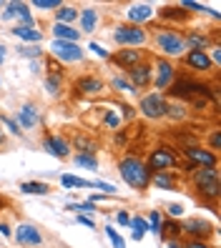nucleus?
Returning a JSON list of instances; mask_svg holds the SVG:
<instances>
[{"mask_svg":"<svg viewBox=\"0 0 221 248\" xmlns=\"http://www.w3.org/2000/svg\"><path fill=\"white\" fill-rule=\"evenodd\" d=\"M116 143H119V145L128 143V133H126V130H116Z\"/></svg>","mask_w":221,"mask_h":248,"instance_id":"nucleus-54","label":"nucleus"},{"mask_svg":"<svg viewBox=\"0 0 221 248\" xmlns=\"http://www.w3.org/2000/svg\"><path fill=\"white\" fill-rule=\"evenodd\" d=\"M73 88H76V93H81V95H101L103 91H106V80L93 76V73H88V76L76 78V85H73Z\"/></svg>","mask_w":221,"mask_h":248,"instance_id":"nucleus-19","label":"nucleus"},{"mask_svg":"<svg viewBox=\"0 0 221 248\" xmlns=\"http://www.w3.org/2000/svg\"><path fill=\"white\" fill-rule=\"evenodd\" d=\"M116 223L128 226V223H131V213H128V211H119V213H116Z\"/></svg>","mask_w":221,"mask_h":248,"instance_id":"nucleus-52","label":"nucleus"},{"mask_svg":"<svg viewBox=\"0 0 221 248\" xmlns=\"http://www.w3.org/2000/svg\"><path fill=\"white\" fill-rule=\"evenodd\" d=\"M146 166H149L151 173L156 170H173L181 166V158L179 153H176L171 145H156V148H151L149 158H146Z\"/></svg>","mask_w":221,"mask_h":248,"instance_id":"nucleus-7","label":"nucleus"},{"mask_svg":"<svg viewBox=\"0 0 221 248\" xmlns=\"http://www.w3.org/2000/svg\"><path fill=\"white\" fill-rule=\"evenodd\" d=\"M5 143H8V138H5V133H3V130H0V148H3Z\"/></svg>","mask_w":221,"mask_h":248,"instance_id":"nucleus-61","label":"nucleus"},{"mask_svg":"<svg viewBox=\"0 0 221 248\" xmlns=\"http://www.w3.org/2000/svg\"><path fill=\"white\" fill-rule=\"evenodd\" d=\"M51 35H53V40H66V43H78L81 40V31H78V28L61 25V23L51 25Z\"/></svg>","mask_w":221,"mask_h":248,"instance_id":"nucleus-25","label":"nucleus"},{"mask_svg":"<svg viewBox=\"0 0 221 248\" xmlns=\"http://www.w3.org/2000/svg\"><path fill=\"white\" fill-rule=\"evenodd\" d=\"M88 50H93V53H96L98 58H103V61H108V58H111V53H108L106 48H103L101 43H96V40L91 43V46H88Z\"/></svg>","mask_w":221,"mask_h":248,"instance_id":"nucleus-49","label":"nucleus"},{"mask_svg":"<svg viewBox=\"0 0 221 248\" xmlns=\"http://www.w3.org/2000/svg\"><path fill=\"white\" fill-rule=\"evenodd\" d=\"M43 63H46L48 65V76H63V65L61 63H58L55 61V58H51V55H46V58H43Z\"/></svg>","mask_w":221,"mask_h":248,"instance_id":"nucleus-42","label":"nucleus"},{"mask_svg":"<svg viewBox=\"0 0 221 248\" xmlns=\"http://www.w3.org/2000/svg\"><path fill=\"white\" fill-rule=\"evenodd\" d=\"M126 80L134 85V91H149L151 88V80H153V65H151V58H146L143 63L134 65L131 70H126Z\"/></svg>","mask_w":221,"mask_h":248,"instance_id":"nucleus-12","label":"nucleus"},{"mask_svg":"<svg viewBox=\"0 0 221 248\" xmlns=\"http://www.w3.org/2000/svg\"><path fill=\"white\" fill-rule=\"evenodd\" d=\"M5 10L13 13V18H18L20 25L25 28H35V20H33V13H31V5L28 3H20V0H10V3H5Z\"/></svg>","mask_w":221,"mask_h":248,"instance_id":"nucleus-22","label":"nucleus"},{"mask_svg":"<svg viewBox=\"0 0 221 248\" xmlns=\"http://www.w3.org/2000/svg\"><path fill=\"white\" fill-rule=\"evenodd\" d=\"M20 191L25 196H48L51 188L48 183H40V181H20Z\"/></svg>","mask_w":221,"mask_h":248,"instance_id":"nucleus-30","label":"nucleus"},{"mask_svg":"<svg viewBox=\"0 0 221 248\" xmlns=\"http://www.w3.org/2000/svg\"><path fill=\"white\" fill-rule=\"evenodd\" d=\"M184 246H186V248H214L211 241H186Z\"/></svg>","mask_w":221,"mask_h":248,"instance_id":"nucleus-51","label":"nucleus"},{"mask_svg":"<svg viewBox=\"0 0 221 248\" xmlns=\"http://www.w3.org/2000/svg\"><path fill=\"white\" fill-rule=\"evenodd\" d=\"M169 103L171 100L164 93H156V91L143 93L141 100H138V113L143 115V118H149V121H161V118H166Z\"/></svg>","mask_w":221,"mask_h":248,"instance_id":"nucleus-6","label":"nucleus"},{"mask_svg":"<svg viewBox=\"0 0 221 248\" xmlns=\"http://www.w3.org/2000/svg\"><path fill=\"white\" fill-rule=\"evenodd\" d=\"M151 40H153V48L161 53V58H166V61H171V58H181L184 50H186L184 33L181 31H173V28H169V25L156 28Z\"/></svg>","mask_w":221,"mask_h":248,"instance_id":"nucleus-4","label":"nucleus"},{"mask_svg":"<svg viewBox=\"0 0 221 248\" xmlns=\"http://www.w3.org/2000/svg\"><path fill=\"white\" fill-rule=\"evenodd\" d=\"M146 58H149V53H146L143 48H119V50H113L108 61L119 68V70H131L134 65L143 63Z\"/></svg>","mask_w":221,"mask_h":248,"instance_id":"nucleus-13","label":"nucleus"},{"mask_svg":"<svg viewBox=\"0 0 221 248\" xmlns=\"http://www.w3.org/2000/svg\"><path fill=\"white\" fill-rule=\"evenodd\" d=\"M161 238H169V241H181V238H184L181 221H173V218H164V226H161Z\"/></svg>","mask_w":221,"mask_h":248,"instance_id":"nucleus-26","label":"nucleus"},{"mask_svg":"<svg viewBox=\"0 0 221 248\" xmlns=\"http://www.w3.org/2000/svg\"><path fill=\"white\" fill-rule=\"evenodd\" d=\"M5 206H8V198H3V196H0V211H3Z\"/></svg>","mask_w":221,"mask_h":248,"instance_id":"nucleus-62","label":"nucleus"},{"mask_svg":"<svg viewBox=\"0 0 221 248\" xmlns=\"http://www.w3.org/2000/svg\"><path fill=\"white\" fill-rule=\"evenodd\" d=\"M78 8H73V5H61L55 10V23H61V25H73L78 20Z\"/></svg>","mask_w":221,"mask_h":248,"instance_id":"nucleus-28","label":"nucleus"},{"mask_svg":"<svg viewBox=\"0 0 221 248\" xmlns=\"http://www.w3.org/2000/svg\"><path fill=\"white\" fill-rule=\"evenodd\" d=\"M181 231L184 236H188V241H211L216 236V226L204 218H186L181 221Z\"/></svg>","mask_w":221,"mask_h":248,"instance_id":"nucleus-10","label":"nucleus"},{"mask_svg":"<svg viewBox=\"0 0 221 248\" xmlns=\"http://www.w3.org/2000/svg\"><path fill=\"white\" fill-rule=\"evenodd\" d=\"M43 88L51 98H58L63 93V76H46L43 78Z\"/></svg>","mask_w":221,"mask_h":248,"instance_id":"nucleus-32","label":"nucleus"},{"mask_svg":"<svg viewBox=\"0 0 221 248\" xmlns=\"http://www.w3.org/2000/svg\"><path fill=\"white\" fill-rule=\"evenodd\" d=\"M206 143H209V151L211 153L221 151V130L219 128H211V133H209V138H206Z\"/></svg>","mask_w":221,"mask_h":248,"instance_id":"nucleus-41","label":"nucleus"},{"mask_svg":"<svg viewBox=\"0 0 221 248\" xmlns=\"http://www.w3.org/2000/svg\"><path fill=\"white\" fill-rule=\"evenodd\" d=\"M61 186L63 188H93V181L88 178H78V176H61Z\"/></svg>","mask_w":221,"mask_h":248,"instance_id":"nucleus-36","label":"nucleus"},{"mask_svg":"<svg viewBox=\"0 0 221 248\" xmlns=\"http://www.w3.org/2000/svg\"><path fill=\"white\" fill-rule=\"evenodd\" d=\"M146 221H149V231L156 233V236L161 238V226H164V213L161 211H149V216H146Z\"/></svg>","mask_w":221,"mask_h":248,"instance_id":"nucleus-38","label":"nucleus"},{"mask_svg":"<svg viewBox=\"0 0 221 248\" xmlns=\"http://www.w3.org/2000/svg\"><path fill=\"white\" fill-rule=\"evenodd\" d=\"M143 236H146V233H138V231L131 233V238H134V241H143Z\"/></svg>","mask_w":221,"mask_h":248,"instance_id":"nucleus-57","label":"nucleus"},{"mask_svg":"<svg viewBox=\"0 0 221 248\" xmlns=\"http://www.w3.org/2000/svg\"><path fill=\"white\" fill-rule=\"evenodd\" d=\"M5 63V46H0V65Z\"/></svg>","mask_w":221,"mask_h":248,"instance_id":"nucleus-59","label":"nucleus"},{"mask_svg":"<svg viewBox=\"0 0 221 248\" xmlns=\"http://www.w3.org/2000/svg\"><path fill=\"white\" fill-rule=\"evenodd\" d=\"M73 163L81 166V168H88V170H98V155H93V153H76L73 155Z\"/></svg>","mask_w":221,"mask_h":248,"instance_id":"nucleus-34","label":"nucleus"},{"mask_svg":"<svg viewBox=\"0 0 221 248\" xmlns=\"http://www.w3.org/2000/svg\"><path fill=\"white\" fill-rule=\"evenodd\" d=\"M13 121L18 123L20 130H35L43 123V115H40V110H38L35 103H23L16 110V118H13Z\"/></svg>","mask_w":221,"mask_h":248,"instance_id":"nucleus-16","label":"nucleus"},{"mask_svg":"<svg viewBox=\"0 0 221 248\" xmlns=\"http://www.w3.org/2000/svg\"><path fill=\"white\" fill-rule=\"evenodd\" d=\"M151 65H153V80L151 85L156 88V93H166L171 88V83L176 80V65L171 61H166V58H151Z\"/></svg>","mask_w":221,"mask_h":248,"instance_id":"nucleus-8","label":"nucleus"},{"mask_svg":"<svg viewBox=\"0 0 221 248\" xmlns=\"http://www.w3.org/2000/svg\"><path fill=\"white\" fill-rule=\"evenodd\" d=\"M3 8H5V3H3V0H0V10H3Z\"/></svg>","mask_w":221,"mask_h":248,"instance_id":"nucleus-63","label":"nucleus"},{"mask_svg":"<svg viewBox=\"0 0 221 248\" xmlns=\"http://www.w3.org/2000/svg\"><path fill=\"white\" fill-rule=\"evenodd\" d=\"M111 88H113L116 93H136L134 85H131L123 76H113V78H111Z\"/></svg>","mask_w":221,"mask_h":248,"instance_id":"nucleus-39","label":"nucleus"},{"mask_svg":"<svg viewBox=\"0 0 221 248\" xmlns=\"http://www.w3.org/2000/svg\"><path fill=\"white\" fill-rule=\"evenodd\" d=\"M149 40H151V35H149L146 28L128 25V23L113 28V43L119 48H146V46H149Z\"/></svg>","mask_w":221,"mask_h":248,"instance_id":"nucleus-5","label":"nucleus"},{"mask_svg":"<svg viewBox=\"0 0 221 248\" xmlns=\"http://www.w3.org/2000/svg\"><path fill=\"white\" fill-rule=\"evenodd\" d=\"M149 186L158 188V191H176L179 188V173L176 170H156V173H151Z\"/></svg>","mask_w":221,"mask_h":248,"instance_id":"nucleus-21","label":"nucleus"},{"mask_svg":"<svg viewBox=\"0 0 221 248\" xmlns=\"http://www.w3.org/2000/svg\"><path fill=\"white\" fill-rule=\"evenodd\" d=\"M40 145H43V151H46L48 155H53V158H61V160H66L68 155H70V140L63 136V133H46L43 136V140H40Z\"/></svg>","mask_w":221,"mask_h":248,"instance_id":"nucleus-14","label":"nucleus"},{"mask_svg":"<svg viewBox=\"0 0 221 248\" xmlns=\"http://www.w3.org/2000/svg\"><path fill=\"white\" fill-rule=\"evenodd\" d=\"M166 118H171V121H186L188 118V106L186 103H169Z\"/></svg>","mask_w":221,"mask_h":248,"instance_id":"nucleus-35","label":"nucleus"},{"mask_svg":"<svg viewBox=\"0 0 221 248\" xmlns=\"http://www.w3.org/2000/svg\"><path fill=\"white\" fill-rule=\"evenodd\" d=\"M3 20H13V13L5 10V8H3Z\"/></svg>","mask_w":221,"mask_h":248,"instance_id":"nucleus-60","label":"nucleus"},{"mask_svg":"<svg viewBox=\"0 0 221 248\" xmlns=\"http://www.w3.org/2000/svg\"><path fill=\"white\" fill-rule=\"evenodd\" d=\"M101 125L106 128V130H121L123 121H121V115L116 113V110H103V118H101Z\"/></svg>","mask_w":221,"mask_h":248,"instance_id":"nucleus-33","label":"nucleus"},{"mask_svg":"<svg viewBox=\"0 0 221 248\" xmlns=\"http://www.w3.org/2000/svg\"><path fill=\"white\" fill-rule=\"evenodd\" d=\"M134 231H138V233H146L149 231V221H146V216H131V223H128Z\"/></svg>","mask_w":221,"mask_h":248,"instance_id":"nucleus-45","label":"nucleus"},{"mask_svg":"<svg viewBox=\"0 0 221 248\" xmlns=\"http://www.w3.org/2000/svg\"><path fill=\"white\" fill-rule=\"evenodd\" d=\"M158 16L164 18V20H173V23H186V20H188V13L181 10L179 5H166V8H161Z\"/></svg>","mask_w":221,"mask_h":248,"instance_id":"nucleus-29","label":"nucleus"},{"mask_svg":"<svg viewBox=\"0 0 221 248\" xmlns=\"http://www.w3.org/2000/svg\"><path fill=\"white\" fill-rule=\"evenodd\" d=\"M169 248H186L181 241H169Z\"/></svg>","mask_w":221,"mask_h":248,"instance_id":"nucleus-58","label":"nucleus"},{"mask_svg":"<svg viewBox=\"0 0 221 248\" xmlns=\"http://www.w3.org/2000/svg\"><path fill=\"white\" fill-rule=\"evenodd\" d=\"M0 233H3V236H5V238H10V236H13V231H10V226H8L5 221H3V223H0Z\"/></svg>","mask_w":221,"mask_h":248,"instance_id":"nucleus-55","label":"nucleus"},{"mask_svg":"<svg viewBox=\"0 0 221 248\" xmlns=\"http://www.w3.org/2000/svg\"><path fill=\"white\" fill-rule=\"evenodd\" d=\"M186 163H191L194 168H219V155L211 153L206 145H188V148H181Z\"/></svg>","mask_w":221,"mask_h":248,"instance_id":"nucleus-11","label":"nucleus"},{"mask_svg":"<svg viewBox=\"0 0 221 248\" xmlns=\"http://www.w3.org/2000/svg\"><path fill=\"white\" fill-rule=\"evenodd\" d=\"M10 33L18 40H23V46H38V43H43V31H38V28L16 25V28H10Z\"/></svg>","mask_w":221,"mask_h":248,"instance_id":"nucleus-24","label":"nucleus"},{"mask_svg":"<svg viewBox=\"0 0 221 248\" xmlns=\"http://www.w3.org/2000/svg\"><path fill=\"white\" fill-rule=\"evenodd\" d=\"M179 8L186 10V13H196V16H204V13H206V8L201 3H194V0H181Z\"/></svg>","mask_w":221,"mask_h":248,"instance_id":"nucleus-43","label":"nucleus"},{"mask_svg":"<svg viewBox=\"0 0 221 248\" xmlns=\"http://www.w3.org/2000/svg\"><path fill=\"white\" fill-rule=\"evenodd\" d=\"M51 58H55L58 63H81L85 61V50L78 43H66V40H53L51 43Z\"/></svg>","mask_w":221,"mask_h":248,"instance_id":"nucleus-9","label":"nucleus"},{"mask_svg":"<svg viewBox=\"0 0 221 248\" xmlns=\"http://www.w3.org/2000/svg\"><path fill=\"white\" fill-rule=\"evenodd\" d=\"M66 211H70V213H76V216H88V218H91V216H96L101 208L96 206V203H91V201H81V203H68V206H66Z\"/></svg>","mask_w":221,"mask_h":248,"instance_id":"nucleus-31","label":"nucleus"},{"mask_svg":"<svg viewBox=\"0 0 221 248\" xmlns=\"http://www.w3.org/2000/svg\"><path fill=\"white\" fill-rule=\"evenodd\" d=\"M119 173L126 186H131L134 191L143 193L151 183V170L146 166V160L138 155V153H126L121 160H119Z\"/></svg>","mask_w":221,"mask_h":248,"instance_id":"nucleus-1","label":"nucleus"},{"mask_svg":"<svg viewBox=\"0 0 221 248\" xmlns=\"http://www.w3.org/2000/svg\"><path fill=\"white\" fill-rule=\"evenodd\" d=\"M116 113L121 115V121H134V115H136V110L131 108L128 103H121V106H119V110H116Z\"/></svg>","mask_w":221,"mask_h":248,"instance_id":"nucleus-48","label":"nucleus"},{"mask_svg":"<svg viewBox=\"0 0 221 248\" xmlns=\"http://www.w3.org/2000/svg\"><path fill=\"white\" fill-rule=\"evenodd\" d=\"M0 123H3V125H5L8 130H10V136H23V130L18 128V123L13 121L10 115H3V113H0Z\"/></svg>","mask_w":221,"mask_h":248,"instance_id":"nucleus-46","label":"nucleus"},{"mask_svg":"<svg viewBox=\"0 0 221 248\" xmlns=\"http://www.w3.org/2000/svg\"><path fill=\"white\" fill-rule=\"evenodd\" d=\"M31 5L38 8V10H58L63 3H61V0H33Z\"/></svg>","mask_w":221,"mask_h":248,"instance_id":"nucleus-44","label":"nucleus"},{"mask_svg":"<svg viewBox=\"0 0 221 248\" xmlns=\"http://www.w3.org/2000/svg\"><path fill=\"white\" fill-rule=\"evenodd\" d=\"M98 20H101V13L98 8H83L78 13V23H81V35L83 33H96V28H98Z\"/></svg>","mask_w":221,"mask_h":248,"instance_id":"nucleus-23","label":"nucleus"},{"mask_svg":"<svg viewBox=\"0 0 221 248\" xmlns=\"http://www.w3.org/2000/svg\"><path fill=\"white\" fill-rule=\"evenodd\" d=\"M191 188L194 193L216 208V201L221 196V183H219V168H196L191 173Z\"/></svg>","mask_w":221,"mask_h":248,"instance_id":"nucleus-2","label":"nucleus"},{"mask_svg":"<svg viewBox=\"0 0 221 248\" xmlns=\"http://www.w3.org/2000/svg\"><path fill=\"white\" fill-rule=\"evenodd\" d=\"M76 223H81L85 228H96V221H93V218H88V216H76Z\"/></svg>","mask_w":221,"mask_h":248,"instance_id":"nucleus-53","label":"nucleus"},{"mask_svg":"<svg viewBox=\"0 0 221 248\" xmlns=\"http://www.w3.org/2000/svg\"><path fill=\"white\" fill-rule=\"evenodd\" d=\"M18 55L20 58H28V61H43V58H46V53H43L40 46H20L18 48Z\"/></svg>","mask_w":221,"mask_h":248,"instance_id":"nucleus-37","label":"nucleus"},{"mask_svg":"<svg viewBox=\"0 0 221 248\" xmlns=\"http://www.w3.org/2000/svg\"><path fill=\"white\" fill-rule=\"evenodd\" d=\"M184 43H186V50H209V46L219 43V33L214 31L211 35L206 31H199V28H191L188 33H184Z\"/></svg>","mask_w":221,"mask_h":248,"instance_id":"nucleus-15","label":"nucleus"},{"mask_svg":"<svg viewBox=\"0 0 221 248\" xmlns=\"http://www.w3.org/2000/svg\"><path fill=\"white\" fill-rule=\"evenodd\" d=\"M166 98H176V100H194V98H211L216 100V88H211V85H206L196 78L191 76H176V80L171 83V88L164 93Z\"/></svg>","mask_w":221,"mask_h":248,"instance_id":"nucleus-3","label":"nucleus"},{"mask_svg":"<svg viewBox=\"0 0 221 248\" xmlns=\"http://www.w3.org/2000/svg\"><path fill=\"white\" fill-rule=\"evenodd\" d=\"M184 206H181V203H169V206H166V213H169V218H173V221H181V218H184Z\"/></svg>","mask_w":221,"mask_h":248,"instance_id":"nucleus-47","label":"nucleus"},{"mask_svg":"<svg viewBox=\"0 0 221 248\" xmlns=\"http://www.w3.org/2000/svg\"><path fill=\"white\" fill-rule=\"evenodd\" d=\"M103 231H106V236L111 238L113 248H126V238H123L121 233H119V231L113 228V226H106V228H103Z\"/></svg>","mask_w":221,"mask_h":248,"instance_id":"nucleus-40","label":"nucleus"},{"mask_svg":"<svg viewBox=\"0 0 221 248\" xmlns=\"http://www.w3.org/2000/svg\"><path fill=\"white\" fill-rule=\"evenodd\" d=\"M70 148L76 151V153H98V140H93V138H88V136H76L73 138V143H70Z\"/></svg>","mask_w":221,"mask_h":248,"instance_id":"nucleus-27","label":"nucleus"},{"mask_svg":"<svg viewBox=\"0 0 221 248\" xmlns=\"http://www.w3.org/2000/svg\"><path fill=\"white\" fill-rule=\"evenodd\" d=\"M93 188L103 191L106 196H116V193H119V191H116V186H111V183H103V181H93Z\"/></svg>","mask_w":221,"mask_h":248,"instance_id":"nucleus-50","label":"nucleus"},{"mask_svg":"<svg viewBox=\"0 0 221 248\" xmlns=\"http://www.w3.org/2000/svg\"><path fill=\"white\" fill-rule=\"evenodd\" d=\"M13 238H16L18 246H40L43 243V231L33 223H20L16 231H13Z\"/></svg>","mask_w":221,"mask_h":248,"instance_id":"nucleus-18","label":"nucleus"},{"mask_svg":"<svg viewBox=\"0 0 221 248\" xmlns=\"http://www.w3.org/2000/svg\"><path fill=\"white\" fill-rule=\"evenodd\" d=\"M181 63H184L191 73H204V76L214 70L209 55H206L204 50H186V53L181 55Z\"/></svg>","mask_w":221,"mask_h":248,"instance_id":"nucleus-17","label":"nucleus"},{"mask_svg":"<svg viewBox=\"0 0 221 248\" xmlns=\"http://www.w3.org/2000/svg\"><path fill=\"white\" fill-rule=\"evenodd\" d=\"M31 73H35V76L40 73V61H31Z\"/></svg>","mask_w":221,"mask_h":248,"instance_id":"nucleus-56","label":"nucleus"},{"mask_svg":"<svg viewBox=\"0 0 221 248\" xmlns=\"http://www.w3.org/2000/svg\"><path fill=\"white\" fill-rule=\"evenodd\" d=\"M153 16H156V10H153L151 3H134V5L126 10V20H128V25H138V28H143Z\"/></svg>","mask_w":221,"mask_h":248,"instance_id":"nucleus-20","label":"nucleus"}]
</instances>
